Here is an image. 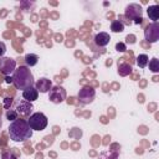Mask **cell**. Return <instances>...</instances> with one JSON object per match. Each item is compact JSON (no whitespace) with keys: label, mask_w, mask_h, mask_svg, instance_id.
<instances>
[{"label":"cell","mask_w":159,"mask_h":159,"mask_svg":"<svg viewBox=\"0 0 159 159\" xmlns=\"http://www.w3.org/2000/svg\"><path fill=\"white\" fill-rule=\"evenodd\" d=\"M9 135L10 139L14 142H24L32 137V129L30 128L27 120L25 119H16L10 123L9 125Z\"/></svg>","instance_id":"6da1fadb"},{"label":"cell","mask_w":159,"mask_h":159,"mask_svg":"<svg viewBox=\"0 0 159 159\" xmlns=\"http://www.w3.org/2000/svg\"><path fill=\"white\" fill-rule=\"evenodd\" d=\"M12 80H14L12 83L17 89H26L29 87H34L35 84L34 76L30 68L26 66H20L19 68H16L14 71Z\"/></svg>","instance_id":"7a4b0ae2"},{"label":"cell","mask_w":159,"mask_h":159,"mask_svg":"<svg viewBox=\"0 0 159 159\" xmlns=\"http://www.w3.org/2000/svg\"><path fill=\"white\" fill-rule=\"evenodd\" d=\"M27 123L32 130H43L47 127V117L41 112H36L30 116Z\"/></svg>","instance_id":"3957f363"},{"label":"cell","mask_w":159,"mask_h":159,"mask_svg":"<svg viewBox=\"0 0 159 159\" xmlns=\"http://www.w3.org/2000/svg\"><path fill=\"white\" fill-rule=\"evenodd\" d=\"M144 37L148 42L154 43L159 40V24L158 22H152L149 24L145 30H144Z\"/></svg>","instance_id":"277c9868"},{"label":"cell","mask_w":159,"mask_h":159,"mask_svg":"<svg viewBox=\"0 0 159 159\" xmlns=\"http://www.w3.org/2000/svg\"><path fill=\"white\" fill-rule=\"evenodd\" d=\"M48 99L52 103H56V104L62 103L66 99V91H65V88L61 87V86L52 87L50 89V92H48Z\"/></svg>","instance_id":"5b68a950"},{"label":"cell","mask_w":159,"mask_h":159,"mask_svg":"<svg viewBox=\"0 0 159 159\" xmlns=\"http://www.w3.org/2000/svg\"><path fill=\"white\" fill-rule=\"evenodd\" d=\"M94 97H96V91L91 86H84L78 92V99L83 104H88V103L93 102Z\"/></svg>","instance_id":"8992f818"},{"label":"cell","mask_w":159,"mask_h":159,"mask_svg":"<svg viewBox=\"0 0 159 159\" xmlns=\"http://www.w3.org/2000/svg\"><path fill=\"white\" fill-rule=\"evenodd\" d=\"M16 70V61L11 57L0 58V72L5 76H10Z\"/></svg>","instance_id":"52a82bcc"},{"label":"cell","mask_w":159,"mask_h":159,"mask_svg":"<svg viewBox=\"0 0 159 159\" xmlns=\"http://www.w3.org/2000/svg\"><path fill=\"white\" fill-rule=\"evenodd\" d=\"M124 15L129 20H134V21L138 19H143L142 17V7L138 4H129L124 10Z\"/></svg>","instance_id":"ba28073f"},{"label":"cell","mask_w":159,"mask_h":159,"mask_svg":"<svg viewBox=\"0 0 159 159\" xmlns=\"http://www.w3.org/2000/svg\"><path fill=\"white\" fill-rule=\"evenodd\" d=\"M35 88L37 89V92L47 93L52 88V82H51V80H48L46 77H42V78H40L35 82Z\"/></svg>","instance_id":"9c48e42d"},{"label":"cell","mask_w":159,"mask_h":159,"mask_svg":"<svg viewBox=\"0 0 159 159\" xmlns=\"http://www.w3.org/2000/svg\"><path fill=\"white\" fill-rule=\"evenodd\" d=\"M34 107L31 104V102H27V101H20L16 106V112L17 114H21V116H31V112H32Z\"/></svg>","instance_id":"30bf717a"},{"label":"cell","mask_w":159,"mask_h":159,"mask_svg":"<svg viewBox=\"0 0 159 159\" xmlns=\"http://www.w3.org/2000/svg\"><path fill=\"white\" fill-rule=\"evenodd\" d=\"M109 40H111V37H109V34H107V32H98L94 36V43L99 47L107 46L109 43Z\"/></svg>","instance_id":"8fae6325"},{"label":"cell","mask_w":159,"mask_h":159,"mask_svg":"<svg viewBox=\"0 0 159 159\" xmlns=\"http://www.w3.org/2000/svg\"><path fill=\"white\" fill-rule=\"evenodd\" d=\"M22 97L27 102H34V101L37 99L39 92H37V89L35 87H29V88H26V89L22 91Z\"/></svg>","instance_id":"7c38bea8"},{"label":"cell","mask_w":159,"mask_h":159,"mask_svg":"<svg viewBox=\"0 0 159 159\" xmlns=\"http://www.w3.org/2000/svg\"><path fill=\"white\" fill-rule=\"evenodd\" d=\"M147 12H148L149 19L153 20V22L158 21V19H159V6L158 5H150L147 9Z\"/></svg>","instance_id":"4fadbf2b"},{"label":"cell","mask_w":159,"mask_h":159,"mask_svg":"<svg viewBox=\"0 0 159 159\" xmlns=\"http://www.w3.org/2000/svg\"><path fill=\"white\" fill-rule=\"evenodd\" d=\"M118 73H119V76H123V77L130 75L132 73V66L127 62H123V63L118 65Z\"/></svg>","instance_id":"5bb4252c"},{"label":"cell","mask_w":159,"mask_h":159,"mask_svg":"<svg viewBox=\"0 0 159 159\" xmlns=\"http://www.w3.org/2000/svg\"><path fill=\"white\" fill-rule=\"evenodd\" d=\"M148 62H149V57L145 53L138 55V57H137V65H138V67L144 68V67L148 66Z\"/></svg>","instance_id":"9a60e30c"},{"label":"cell","mask_w":159,"mask_h":159,"mask_svg":"<svg viewBox=\"0 0 159 159\" xmlns=\"http://www.w3.org/2000/svg\"><path fill=\"white\" fill-rule=\"evenodd\" d=\"M37 61H39V57H37V55H35V53H27V55L25 56V62H26V65L30 66V67L35 66V65L37 63Z\"/></svg>","instance_id":"2e32d148"},{"label":"cell","mask_w":159,"mask_h":159,"mask_svg":"<svg viewBox=\"0 0 159 159\" xmlns=\"http://www.w3.org/2000/svg\"><path fill=\"white\" fill-rule=\"evenodd\" d=\"M111 30L113 32H122L124 30V24L120 21V20H114L112 24H111Z\"/></svg>","instance_id":"e0dca14e"},{"label":"cell","mask_w":159,"mask_h":159,"mask_svg":"<svg viewBox=\"0 0 159 159\" xmlns=\"http://www.w3.org/2000/svg\"><path fill=\"white\" fill-rule=\"evenodd\" d=\"M148 65H149V70L152 71V72H154V73H158L159 72V60L158 58H152L149 62H148Z\"/></svg>","instance_id":"ac0fdd59"},{"label":"cell","mask_w":159,"mask_h":159,"mask_svg":"<svg viewBox=\"0 0 159 159\" xmlns=\"http://www.w3.org/2000/svg\"><path fill=\"white\" fill-rule=\"evenodd\" d=\"M17 116H19V114H17V112H16L15 109H7V111H6V119H7L9 122H10V120H11V122L16 120V119H17Z\"/></svg>","instance_id":"d6986e66"},{"label":"cell","mask_w":159,"mask_h":159,"mask_svg":"<svg viewBox=\"0 0 159 159\" xmlns=\"http://www.w3.org/2000/svg\"><path fill=\"white\" fill-rule=\"evenodd\" d=\"M1 159H19L12 152H4L1 155Z\"/></svg>","instance_id":"ffe728a7"},{"label":"cell","mask_w":159,"mask_h":159,"mask_svg":"<svg viewBox=\"0 0 159 159\" xmlns=\"http://www.w3.org/2000/svg\"><path fill=\"white\" fill-rule=\"evenodd\" d=\"M116 50H117L118 52H124V51L127 50V46H125L124 42H117V43H116Z\"/></svg>","instance_id":"44dd1931"},{"label":"cell","mask_w":159,"mask_h":159,"mask_svg":"<svg viewBox=\"0 0 159 159\" xmlns=\"http://www.w3.org/2000/svg\"><path fill=\"white\" fill-rule=\"evenodd\" d=\"M11 104H12V98H11V97H6V98H4V107H5L6 109H10Z\"/></svg>","instance_id":"7402d4cb"},{"label":"cell","mask_w":159,"mask_h":159,"mask_svg":"<svg viewBox=\"0 0 159 159\" xmlns=\"http://www.w3.org/2000/svg\"><path fill=\"white\" fill-rule=\"evenodd\" d=\"M5 52H6V45L2 41H0V57H2Z\"/></svg>","instance_id":"603a6c76"},{"label":"cell","mask_w":159,"mask_h":159,"mask_svg":"<svg viewBox=\"0 0 159 159\" xmlns=\"http://www.w3.org/2000/svg\"><path fill=\"white\" fill-rule=\"evenodd\" d=\"M12 76H5V82L6 83H12Z\"/></svg>","instance_id":"cb8c5ba5"},{"label":"cell","mask_w":159,"mask_h":159,"mask_svg":"<svg viewBox=\"0 0 159 159\" xmlns=\"http://www.w3.org/2000/svg\"><path fill=\"white\" fill-rule=\"evenodd\" d=\"M2 125V122H1V118H0V127Z\"/></svg>","instance_id":"d4e9b609"}]
</instances>
